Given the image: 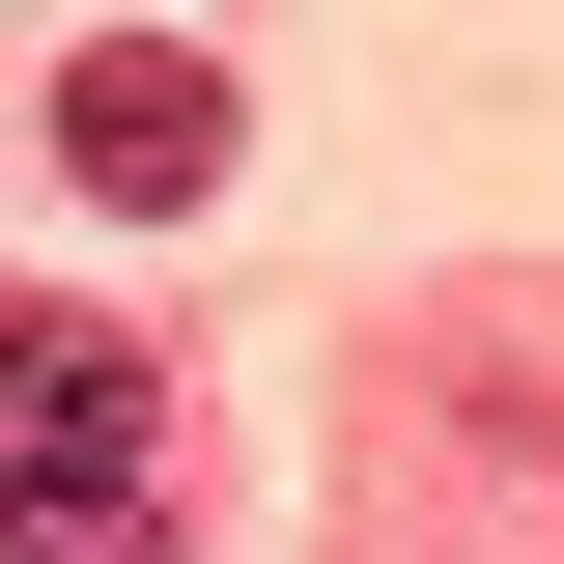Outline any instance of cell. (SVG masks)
Wrapping results in <instances>:
<instances>
[{
    "instance_id": "1",
    "label": "cell",
    "mask_w": 564,
    "mask_h": 564,
    "mask_svg": "<svg viewBox=\"0 0 564 564\" xmlns=\"http://www.w3.org/2000/svg\"><path fill=\"white\" fill-rule=\"evenodd\" d=\"M226 141H254V113H226V57H170V29H85V57H57V170L113 226H198Z\"/></svg>"
},
{
    "instance_id": "2",
    "label": "cell",
    "mask_w": 564,
    "mask_h": 564,
    "mask_svg": "<svg viewBox=\"0 0 564 564\" xmlns=\"http://www.w3.org/2000/svg\"><path fill=\"white\" fill-rule=\"evenodd\" d=\"M0 480H170V367L85 311H0Z\"/></svg>"
},
{
    "instance_id": "3",
    "label": "cell",
    "mask_w": 564,
    "mask_h": 564,
    "mask_svg": "<svg viewBox=\"0 0 564 564\" xmlns=\"http://www.w3.org/2000/svg\"><path fill=\"white\" fill-rule=\"evenodd\" d=\"M0 564H170V480H0Z\"/></svg>"
}]
</instances>
